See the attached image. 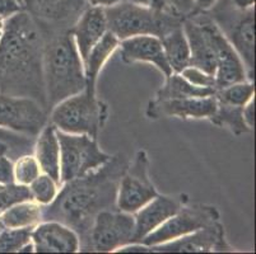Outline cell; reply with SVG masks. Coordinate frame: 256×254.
<instances>
[{
	"mask_svg": "<svg viewBox=\"0 0 256 254\" xmlns=\"http://www.w3.org/2000/svg\"><path fill=\"white\" fill-rule=\"evenodd\" d=\"M129 162L114 155L94 171L60 186L51 204L42 206V221H58L76 233L79 252L90 253V232L93 221L104 210L118 209V182Z\"/></svg>",
	"mask_w": 256,
	"mask_h": 254,
	"instance_id": "6da1fadb",
	"label": "cell"
},
{
	"mask_svg": "<svg viewBox=\"0 0 256 254\" xmlns=\"http://www.w3.org/2000/svg\"><path fill=\"white\" fill-rule=\"evenodd\" d=\"M46 37L27 11L4 20L0 39V93L30 98L48 109L42 59Z\"/></svg>",
	"mask_w": 256,
	"mask_h": 254,
	"instance_id": "7a4b0ae2",
	"label": "cell"
},
{
	"mask_svg": "<svg viewBox=\"0 0 256 254\" xmlns=\"http://www.w3.org/2000/svg\"><path fill=\"white\" fill-rule=\"evenodd\" d=\"M42 73L48 112L87 88L84 65L70 31L46 38Z\"/></svg>",
	"mask_w": 256,
	"mask_h": 254,
	"instance_id": "3957f363",
	"label": "cell"
},
{
	"mask_svg": "<svg viewBox=\"0 0 256 254\" xmlns=\"http://www.w3.org/2000/svg\"><path fill=\"white\" fill-rule=\"evenodd\" d=\"M107 28L118 39L134 36H156L162 38L174 28L182 24L184 17L174 9H156L122 0L104 8Z\"/></svg>",
	"mask_w": 256,
	"mask_h": 254,
	"instance_id": "277c9868",
	"label": "cell"
},
{
	"mask_svg": "<svg viewBox=\"0 0 256 254\" xmlns=\"http://www.w3.org/2000/svg\"><path fill=\"white\" fill-rule=\"evenodd\" d=\"M48 117L59 131L97 139L108 117V106L96 93L84 89L51 108Z\"/></svg>",
	"mask_w": 256,
	"mask_h": 254,
	"instance_id": "5b68a950",
	"label": "cell"
},
{
	"mask_svg": "<svg viewBox=\"0 0 256 254\" xmlns=\"http://www.w3.org/2000/svg\"><path fill=\"white\" fill-rule=\"evenodd\" d=\"M206 13L216 22L245 65L248 80L254 81L255 70V9H237L217 0Z\"/></svg>",
	"mask_w": 256,
	"mask_h": 254,
	"instance_id": "8992f818",
	"label": "cell"
},
{
	"mask_svg": "<svg viewBox=\"0 0 256 254\" xmlns=\"http://www.w3.org/2000/svg\"><path fill=\"white\" fill-rule=\"evenodd\" d=\"M60 145V186L80 178L111 159L88 135L66 134L56 130Z\"/></svg>",
	"mask_w": 256,
	"mask_h": 254,
	"instance_id": "52a82bcc",
	"label": "cell"
},
{
	"mask_svg": "<svg viewBox=\"0 0 256 254\" xmlns=\"http://www.w3.org/2000/svg\"><path fill=\"white\" fill-rule=\"evenodd\" d=\"M20 3L46 38L70 31L90 6L88 0H20Z\"/></svg>",
	"mask_w": 256,
	"mask_h": 254,
	"instance_id": "ba28073f",
	"label": "cell"
},
{
	"mask_svg": "<svg viewBox=\"0 0 256 254\" xmlns=\"http://www.w3.org/2000/svg\"><path fill=\"white\" fill-rule=\"evenodd\" d=\"M158 195L150 177V159L144 150H139L129 163L118 182L116 207L124 213L134 214Z\"/></svg>",
	"mask_w": 256,
	"mask_h": 254,
	"instance_id": "9c48e42d",
	"label": "cell"
},
{
	"mask_svg": "<svg viewBox=\"0 0 256 254\" xmlns=\"http://www.w3.org/2000/svg\"><path fill=\"white\" fill-rule=\"evenodd\" d=\"M220 211L216 206L206 204L188 205V202H186L178 213L164 221L158 229L146 235L142 241V244L154 247L174 241L184 235L203 229L216 221H220Z\"/></svg>",
	"mask_w": 256,
	"mask_h": 254,
	"instance_id": "30bf717a",
	"label": "cell"
},
{
	"mask_svg": "<svg viewBox=\"0 0 256 254\" xmlns=\"http://www.w3.org/2000/svg\"><path fill=\"white\" fill-rule=\"evenodd\" d=\"M210 41L216 57V89L248 80L245 65L206 11H192ZM250 81V80H248Z\"/></svg>",
	"mask_w": 256,
	"mask_h": 254,
	"instance_id": "8fae6325",
	"label": "cell"
},
{
	"mask_svg": "<svg viewBox=\"0 0 256 254\" xmlns=\"http://www.w3.org/2000/svg\"><path fill=\"white\" fill-rule=\"evenodd\" d=\"M134 215L118 209L104 210L96 216L90 232V252H115L134 243Z\"/></svg>",
	"mask_w": 256,
	"mask_h": 254,
	"instance_id": "7c38bea8",
	"label": "cell"
},
{
	"mask_svg": "<svg viewBox=\"0 0 256 254\" xmlns=\"http://www.w3.org/2000/svg\"><path fill=\"white\" fill-rule=\"evenodd\" d=\"M48 122V112L30 98L0 93V127L36 137Z\"/></svg>",
	"mask_w": 256,
	"mask_h": 254,
	"instance_id": "4fadbf2b",
	"label": "cell"
},
{
	"mask_svg": "<svg viewBox=\"0 0 256 254\" xmlns=\"http://www.w3.org/2000/svg\"><path fill=\"white\" fill-rule=\"evenodd\" d=\"M158 253H210V252H232V247L226 239L224 228L220 221L208 227L178 238L174 241L150 247Z\"/></svg>",
	"mask_w": 256,
	"mask_h": 254,
	"instance_id": "5bb4252c",
	"label": "cell"
},
{
	"mask_svg": "<svg viewBox=\"0 0 256 254\" xmlns=\"http://www.w3.org/2000/svg\"><path fill=\"white\" fill-rule=\"evenodd\" d=\"M217 109L214 95L203 98H178V99H150L146 107V117L158 120L162 117H176L181 120L209 118Z\"/></svg>",
	"mask_w": 256,
	"mask_h": 254,
	"instance_id": "9a60e30c",
	"label": "cell"
},
{
	"mask_svg": "<svg viewBox=\"0 0 256 254\" xmlns=\"http://www.w3.org/2000/svg\"><path fill=\"white\" fill-rule=\"evenodd\" d=\"M188 202V196H162L157 195L148 204L134 213L136 221V233H134V243H142L146 235L154 232L168 220L171 216L178 213L180 207Z\"/></svg>",
	"mask_w": 256,
	"mask_h": 254,
	"instance_id": "2e32d148",
	"label": "cell"
},
{
	"mask_svg": "<svg viewBox=\"0 0 256 254\" xmlns=\"http://www.w3.org/2000/svg\"><path fill=\"white\" fill-rule=\"evenodd\" d=\"M36 253H76L79 238L69 227L58 221H41L31 235Z\"/></svg>",
	"mask_w": 256,
	"mask_h": 254,
	"instance_id": "e0dca14e",
	"label": "cell"
},
{
	"mask_svg": "<svg viewBox=\"0 0 256 254\" xmlns=\"http://www.w3.org/2000/svg\"><path fill=\"white\" fill-rule=\"evenodd\" d=\"M121 60L125 64H134V62H150L153 64L160 73L164 75V79L172 74L168 62L164 56V47L160 38L156 36H134L120 41Z\"/></svg>",
	"mask_w": 256,
	"mask_h": 254,
	"instance_id": "ac0fdd59",
	"label": "cell"
},
{
	"mask_svg": "<svg viewBox=\"0 0 256 254\" xmlns=\"http://www.w3.org/2000/svg\"><path fill=\"white\" fill-rule=\"evenodd\" d=\"M107 31L108 28L104 8L90 5L80 14V17L70 29V33L83 62L87 59L93 46L104 36Z\"/></svg>",
	"mask_w": 256,
	"mask_h": 254,
	"instance_id": "d6986e66",
	"label": "cell"
},
{
	"mask_svg": "<svg viewBox=\"0 0 256 254\" xmlns=\"http://www.w3.org/2000/svg\"><path fill=\"white\" fill-rule=\"evenodd\" d=\"M182 29L190 50V65L206 73L216 74V57L210 41L194 14H188L182 20Z\"/></svg>",
	"mask_w": 256,
	"mask_h": 254,
	"instance_id": "ffe728a7",
	"label": "cell"
},
{
	"mask_svg": "<svg viewBox=\"0 0 256 254\" xmlns=\"http://www.w3.org/2000/svg\"><path fill=\"white\" fill-rule=\"evenodd\" d=\"M34 140V153L41 172L50 176L60 187V145L56 127L48 121Z\"/></svg>",
	"mask_w": 256,
	"mask_h": 254,
	"instance_id": "44dd1931",
	"label": "cell"
},
{
	"mask_svg": "<svg viewBox=\"0 0 256 254\" xmlns=\"http://www.w3.org/2000/svg\"><path fill=\"white\" fill-rule=\"evenodd\" d=\"M120 45V39L112 33L107 31L104 36L93 46L92 50L88 53L87 59L84 60V73L87 80L86 90L90 93H96V84L102 67L106 61L110 59V56L115 52L116 48Z\"/></svg>",
	"mask_w": 256,
	"mask_h": 254,
	"instance_id": "7402d4cb",
	"label": "cell"
},
{
	"mask_svg": "<svg viewBox=\"0 0 256 254\" xmlns=\"http://www.w3.org/2000/svg\"><path fill=\"white\" fill-rule=\"evenodd\" d=\"M160 42L172 73L180 74L185 67L190 65V50H188V39L184 33L182 24L164 34L160 38Z\"/></svg>",
	"mask_w": 256,
	"mask_h": 254,
	"instance_id": "603a6c76",
	"label": "cell"
},
{
	"mask_svg": "<svg viewBox=\"0 0 256 254\" xmlns=\"http://www.w3.org/2000/svg\"><path fill=\"white\" fill-rule=\"evenodd\" d=\"M42 221V206L37 202H18L0 213L2 228H28L36 227Z\"/></svg>",
	"mask_w": 256,
	"mask_h": 254,
	"instance_id": "cb8c5ba5",
	"label": "cell"
},
{
	"mask_svg": "<svg viewBox=\"0 0 256 254\" xmlns=\"http://www.w3.org/2000/svg\"><path fill=\"white\" fill-rule=\"evenodd\" d=\"M216 94L213 88H200L181 76V74L172 73L168 78L164 79V87L156 93L153 99H178V98H203Z\"/></svg>",
	"mask_w": 256,
	"mask_h": 254,
	"instance_id": "d4e9b609",
	"label": "cell"
},
{
	"mask_svg": "<svg viewBox=\"0 0 256 254\" xmlns=\"http://www.w3.org/2000/svg\"><path fill=\"white\" fill-rule=\"evenodd\" d=\"M34 136L0 127V155L14 162L22 155L34 153Z\"/></svg>",
	"mask_w": 256,
	"mask_h": 254,
	"instance_id": "484cf974",
	"label": "cell"
},
{
	"mask_svg": "<svg viewBox=\"0 0 256 254\" xmlns=\"http://www.w3.org/2000/svg\"><path fill=\"white\" fill-rule=\"evenodd\" d=\"M209 121L218 127H226L236 136L251 131L242 117V107L232 106L220 101H217V109Z\"/></svg>",
	"mask_w": 256,
	"mask_h": 254,
	"instance_id": "4316f807",
	"label": "cell"
},
{
	"mask_svg": "<svg viewBox=\"0 0 256 254\" xmlns=\"http://www.w3.org/2000/svg\"><path fill=\"white\" fill-rule=\"evenodd\" d=\"M214 97L217 98V101L223 102V103L244 107L250 99L255 97V85H254V81H240V83L231 84V85L217 89Z\"/></svg>",
	"mask_w": 256,
	"mask_h": 254,
	"instance_id": "83f0119b",
	"label": "cell"
},
{
	"mask_svg": "<svg viewBox=\"0 0 256 254\" xmlns=\"http://www.w3.org/2000/svg\"><path fill=\"white\" fill-rule=\"evenodd\" d=\"M28 228H2L0 229V253L20 252L24 244L31 242L32 230Z\"/></svg>",
	"mask_w": 256,
	"mask_h": 254,
	"instance_id": "f1b7e54d",
	"label": "cell"
},
{
	"mask_svg": "<svg viewBox=\"0 0 256 254\" xmlns=\"http://www.w3.org/2000/svg\"><path fill=\"white\" fill-rule=\"evenodd\" d=\"M59 185L50 176L41 173L34 182L28 185L32 201L37 202L41 206L51 204L58 195Z\"/></svg>",
	"mask_w": 256,
	"mask_h": 254,
	"instance_id": "f546056e",
	"label": "cell"
},
{
	"mask_svg": "<svg viewBox=\"0 0 256 254\" xmlns=\"http://www.w3.org/2000/svg\"><path fill=\"white\" fill-rule=\"evenodd\" d=\"M41 173V168L34 154H26L13 162V176L17 185L28 186Z\"/></svg>",
	"mask_w": 256,
	"mask_h": 254,
	"instance_id": "4dcf8cb0",
	"label": "cell"
},
{
	"mask_svg": "<svg viewBox=\"0 0 256 254\" xmlns=\"http://www.w3.org/2000/svg\"><path fill=\"white\" fill-rule=\"evenodd\" d=\"M32 200L28 186L17 183H0V213L18 202Z\"/></svg>",
	"mask_w": 256,
	"mask_h": 254,
	"instance_id": "1f68e13d",
	"label": "cell"
},
{
	"mask_svg": "<svg viewBox=\"0 0 256 254\" xmlns=\"http://www.w3.org/2000/svg\"><path fill=\"white\" fill-rule=\"evenodd\" d=\"M181 76L188 83L200 88H213L216 89V76L206 73L195 66H188L181 71ZM217 90V89H216Z\"/></svg>",
	"mask_w": 256,
	"mask_h": 254,
	"instance_id": "d6a6232c",
	"label": "cell"
},
{
	"mask_svg": "<svg viewBox=\"0 0 256 254\" xmlns=\"http://www.w3.org/2000/svg\"><path fill=\"white\" fill-rule=\"evenodd\" d=\"M22 10L20 0H0V19H8L9 17Z\"/></svg>",
	"mask_w": 256,
	"mask_h": 254,
	"instance_id": "836d02e7",
	"label": "cell"
},
{
	"mask_svg": "<svg viewBox=\"0 0 256 254\" xmlns=\"http://www.w3.org/2000/svg\"><path fill=\"white\" fill-rule=\"evenodd\" d=\"M167 5L174 9L181 17H188L194 11V0H164Z\"/></svg>",
	"mask_w": 256,
	"mask_h": 254,
	"instance_id": "e575fe53",
	"label": "cell"
},
{
	"mask_svg": "<svg viewBox=\"0 0 256 254\" xmlns=\"http://www.w3.org/2000/svg\"><path fill=\"white\" fill-rule=\"evenodd\" d=\"M0 183H14L13 162L4 155H0Z\"/></svg>",
	"mask_w": 256,
	"mask_h": 254,
	"instance_id": "d590c367",
	"label": "cell"
},
{
	"mask_svg": "<svg viewBox=\"0 0 256 254\" xmlns=\"http://www.w3.org/2000/svg\"><path fill=\"white\" fill-rule=\"evenodd\" d=\"M242 117L250 130L255 127V97L242 107Z\"/></svg>",
	"mask_w": 256,
	"mask_h": 254,
	"instance_id": "8d00e7d4",
	"label": "cell"
},
{
	"mask_svg": "<svg viewBox=\"0 0 256 254\" xmlns=\"http://www.w3.org/2000/svg\"><path fill=\"white\" fill-rule=\"evenodd\" d=\"M130 1H132V3H136V4H140V5L150 6V8H156V9L170 8L164 0H130Z\"/></svg>",
	"mask_w": 256,
	"mask_h": 254,
	"instance_id": "74e56055",
	"label": "cell"
},
{
	"mask_svg": "<svg viewBox=\"0 0 256 254\" xmlns=\"http://www.w3.org/2000/svg\"><path fill=\"white\" fill-rule=\"evenodd\" d=\"M222 1L237 9H248L255 5V0H222Z\"/></svg>",
	"mask_w": 256,
	"mask_h": 254,
	"instance_id": "f35d334b",
	"label": "cell"
},
{
	"mask_svg": "<svg viewBox=\"0 0 256 254\" xmlns=\"http://www.w3.org/2000/svg\"><path fill=\"white\" fill-rule=\"evenodd\" d=\"M217 0H194V11H208Z\"/></svg>",
	"mask_w": 256,
	"mask_h": 254,
	"instance_id": "ab89813d",
	"label": "cell"
},
{
	"mask_svg": "<svg viewBox=\"0 0 256 254\" xmlns=\"http://www.w3.org/2000/svg\"><path fill=\"white\" fill-rule=\"evenodd\" d=\"M122 0H88V4L93 6H102V8H107V6L115 5V4L120 3Z\"/></svg>",
	"mask_w": 256,
	"mask_h": 254,
	"instance_id": "60d3db41",
	"label": "cell"
},
{
	"mask_svg": "<svg viewBox=\"0 0 256 254\" xmlns=\"http://www.w3.org/2000/svg\"><path fill=\"white\" fill-rule=\"evenodd\" d=\"M34 243H32V242H30V243L24 244V246L20 249V252H18V253H34Z\"/></svg>",
	"mask_w": 256,
	"mask_h": 254,
	"instance_id": "b9f144b4",
	"label": "cell"
},
{
	"mask_svg": "<svg viewBox=\"0 0 256 254\" xmlns=\"http://www.w3.org/2000/svg\"><path fill=\"white\" fill-rule=\"evenodd\" d=\"M3 32H4V20L0 19V39L3 37Z\"/></svg>",
	"mask_w": 256,
	"mask_h": 254,
	"instance_id": "7bdbcfd3",
	"label": "cell"
},
{
	"mask_svg": "<svg viewBox=\"0 0 256 254\" xmlns=\"http://www.w3.org/2000/svg\"><path fill=\"white\" fill-rule=\"evenodd\" d=\"M0 229H2V227H0Z\"/></svg>",
	"mask_w": 256,
	"mask_h": 254,
	"instance_id": "ee69618b",
	"label": "cell"
}]
</instances>
